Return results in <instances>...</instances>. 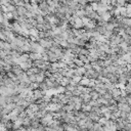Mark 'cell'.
<instances>
[{"instance_id": "6da1fadb", "label": "cell", "mask_w": 131, "mask_h": 131, "mask_svg": "<svg viewBox=\"0 0 131 131\" xmlns=\"http://www.w3.org/2000/svg\"><path fill=\"white\" fill-rule=\"evenodd\" d=\"M117 106H118V110L121 111V112H126V113H131L130 111V105L127 103V102H121V103H117Z\"/></svg>"}, {"instance_id": "7a4b0ae2", "label": "cell", "mask_w": 131, "mask_h": 131, "mask_svg": "<svg viewBox=\"0 0 131 131\" xmlns=\"http://www.w3.org/2000/svg\"><path fill=\"white\" fill-rule=\"evenodd\" d=\"M19 67L21 68V70H23L24 72H27L29 69H31V68L33 67V61H32L31 59H29V60H27V61H25V62H20V63H19Z\"/></svg>"}, {"instance_id": "3957f363", "label": "cell", "mask_w": 131, "mask_h": 131, "mask_svg": "<svg viewBox=\"0 0 131 131\" xmlns=\"http://www.w3.org/2000/svg\"><path fill=\"white\" fill-rule=\"evenodd\" d=\"M46 53H47V55H48V61L51 63V62H56V61H58V58H57V56H56V54L54 53V52H51L50 50H48V49H46Z\"/></svg>"}, {"instance_id": "277c9868", "label": "cell", "mask_w": 131, "mask_h": 131, "mask_svg": "<svg viewBox=\"0 0 131 131\" xmlns=\"http://www.w3.org/2000/svg\"><path fill=\"white\" fill-rule=\"evenodd\" d=\"M98 14H99V16H100V18H101V20H103V21H108L110 20V18L112 17V14H111V12L107 10V11H103V12H97Z\"/></svg>"}, {"instance_id": "5b68a950", "label": "cell", "mask_w": 131, "mask_h": 131, "mask_svg": "<svg viewBox=\"0 0 131 131\" xmlns=\"http://www.w3.org/2000/svg\"><path fill=\"white\" fill-rule=\"evenodd\" d=\"M74 71H75V76H81V77H83L84 74L86 73V70H85L84 67H76Z\"/></svg>"}, {"instance_id": "8992f818", "label": "cell", "mask_w": 131, "mask_h": 131, "mask_svg": "<svg viewBox=\"0 0 131 131\" xmlns=\"http://www.w3.org/2000/svg\"><path fill=\"white\" fill-rule=\"evenodd\" d=\"M84 24L82 21V18L76 17L75 18V24H74V29H83Z\"/></svg>"}, {"instance_id": "52a82bcc", "label": "cell", "mask_w": 131, "mask_h": 131, "mask_svg": "<svg viewBox=\"0 0 131 131\" xmlns=\"http://www.w3.org/2000/svg\"><path fill=\"white\" fill-rule=\"evenodd\" d=\"M29 57H30V59H31L32 61H34V60H37V59H41L42 54L36 53V52H30V53H29Z\"/></svg>"}, {"instance_id": "ba28073f", "label": "cell", "mask_w": 131, "mask_h": 131, "mask_svg": "<svg viewBox=\"0 0 131 131\" xmlns=\"http://www.w3.org/2000/svg\"><path fill=\"white\" fill-rule=\"evenodd\" d=\"M80 97L82 98L83 103H88L91 100V97H90V94L89 93H81L80 94Z\"/></svg>"}, {"instance_id": "9c48e42d", "label": "cell", "mask_w": 131, "mask_h": 131, "mask_svg": "<svg viewBox=\"0 0 131 131\" xmlns=\"http://www.w3.org/2000/svg\"><path fill=\"white\" fill-rule=\"evenodd\" d=\"M15 10L17 11L18 15H25L26 12H27V9L25 8V6H21V5H17V6H15Z\"/></svg>"}, {"instance_id": "30bf717a", "label": "cell", "mask_w": 131, "mask_h": 131, "mask_svg": "<svg viewBox=\"0 0 131 131\" xmlns=\"http://www.w3.org/2000/svg\"><path fill=\"white\" fill-rule=\"evenodd\" d=\"M45 75H44V72H41V73H38L36 74V82L37 83H40V82H43L45 80Z\"/></svg>"}, {"instance_id": "8fae6325", "label": "cell", "mask_w": 131, "mask_h": 131, "mask_svg": "<svg viewBox=\"0 0 131 131\" xmlns=\"http://www.w3.org/2000/svg\"><path fill=\"white\" fill-rule=\"evenodd\" d=\"M89 94H90V97H91V99H93V100H97L98 98H99V93L96 91V90H94V89H92L90 92H89Z\"/></svg>"}, {"instance_id": "7c38bea8", "label": "cell", "mask_w": 131, "mask_h": 131, "mask_svg": "<svg viewBox=\"0 0 131 131\" xmlns=\"http://www.w3.org/2000/svg\"><path fill=\"white\" fill-rule=\"evenodd\" d=\"M78 54H82V55L88 56V55L90 54V51H89V49L86 48V47H81L80 50H79V52H78Z\"/></svg>"}, {"instance_id": "4fadbf2b", "label": "cell", "mask_w": 131, "mask_h": 131, "mask_svg": "<svg viewBox=\"0 0 131 131\" xmlns=\"http://www.w3.org/2000/svg\"><path fill=\"white\" fill-rule=\"evenodd\" d=\"M34 19L36 20L37 24H43V23H44V16L41 15L40 13H39V14H36L35 17H34Z\"/></svg>"}, {"instance_id": "5bb4252c", "label": "cell", "mask_w": 131, "mask_h": 131, "mask_svg": "<svg viewBox=\"0 0 131 131\" xmlns=\"http://www.w3.org/2000/svg\"><path fill=\"white\" fill-rule=\"evenodd\" d=\"M119 95H121V89H119L118 87L114 88L112 90V96H113V98H115V97H117Z\"/></svg>"}, {"instance_id": "9a60e30c", "label": "cell", "mask_w": 131, "mask_h": 131, "mask_svg": "<svg viewBox=\"0 0 131 131\" xmlns=\"http://www.w3.org/2000/svg\"><path fill=\"white\" fill-rule=\"evenodd\" d=\"M73 62H74V63H75L77 67H83V66H84V62H83V61H82V60H81L79 57H77V56H76V57L73 59Z\"/></svg>"}, {"instance_id": "2e32d148", "label": "cell", "mask_w": 131, "mask_h": 131, "mask_svg": "<svg viewBox=\"0 0 131 131\" xmlns=\"http://www.w3.org/2000/svg\"><path fill=\"white\" fill-rule=\"evenodd\" d=\"M121 20H122V23H123L126 27H130V26H131V18H130V17H122Z\"/></svg>"}, {"instance_id": "e0dca14e", "label": "cell", "mask_w": 131, "mask_h": 131, "mask_svg": "<svg viewBox=\"0 0 131 131\" xmlns=\"http://www.w3.org/2000/svg\"><path fill=\"white\" fill-rule=\"evenodd\" d=\"M119 9H120V16H121V17H126V16H127L126 7H125V6H122V7H119Z\"/></svg>"}, {"instance_id": "ac0fdd59", "label": "cell", "mask_w": 131, "mask_h": 131, "mask_svg": "<svg viewBox=\"0 0 131 131\" xmlns=\"http://www.w3.org/2000/svg\"><path fill=\"white\" fill-rule=\"evenodd\" d=\"M28 108H30L33 113H36L37 111H39V107H38V104L37 103H30V105L28 106Z\"/></svg>"}, {"instance_id": "d6986e66", "label": "cell", "mask_w": 131, "mask_h": 131, "mask_svg": "<svg viewBox=\"0 0 131 131\" xmlns=\"http://www.w3.org/2000/svg\"><path fill=\"white\" fill-rule=\"evenodd\" d=\"M39 89H41V90H48L49 88H48V86H47V84H46V82H45V80L43 81V82H40L39 83V87H38Z\"/></svg>"}, {"instance_id": "ffe728a7", "label": "cell", "mask_w": 131, "mask_h": 131, "mask_svg": "<svg viewBox=\"0 0 131 131\" xmlns=\"http://www.w3.org/2000/svg\"><path fill=\"white\" fill-rule=\"evenodd\" d=\"M126 5L125 0H116V7H122Z\"/></svg>"}, {"instance_id": "44dd1931", "label": "cell", "mask_w": 131, "mask_h": 131, "mask_svg": "<svg viewBox=\"0 0 131 131\" xmlns=\"http://www.w3.org/2000/svg\"><path fill=\"white\" fill-rule=\"evenodd\" d=\"M47 105H48V103L43 100L42 102H40V103L38 104V107H39V110H46V108H47Z\"/></svg>"}, {"instance_id": "7402d4cb", "label": "cell", "mask_w": 131, "mask_h": 131, "mask_svg": "<svg viewBox=\"0 0 131 131\" xmlns=\"http://www.w3.org/2000/svg\"><path fill=\"white\" fill-rule=\"evenodd\" d=\"M51 102H52V103H58V102H60V99L58 98L57 94L51 96Z\"/></svg>"}, {"instance_id": "603a6c76", "label": "cell", "mask_w": 131, "mask_h": 131, "mask_svg": "<svg viewBox=\"0 0 131 131\" xmlns=\"http://www.w3.org/2000/svg\"><path fill=\"white\" fill-rule=\"evenodd\" d=\"M84 68H85V70L87 71V70H90V69H92V66H91V62H86V63H84V66H83Z\"/></svg>"}, {"instance_id": "cb8c5ba5", "label": "cell", "mask_w": 131, "mask_h": 131, "mask_svg": "<svg viewBox=\"0 0 131 131\" xmlns=\"http://www.w3.org/2000/svg\"><path fill=\"white\" fill-rule=\"evenodd\" d=\"M75 108L81 111L82 110V103H75Z\"/></svg>"}, {"instance_id": "d4e9b609", "label": "cell", "mask_w": 131, "mask_h": 131, "mask_svg": "<svg viewBox=\"0 0 131 131\" xmlns=\"http://www.w3.org/2000/svg\"><path fill=\"white\" fill-rule=\"evenodd\" d=\"M41 2V0H30L31 4H39Z\"/></svg>"}, {"instance_id": "484cf974", "label": "cell", "mask_w": 131, "mask_h": 131, "mask_svg": "<svg viewBox=\"0 0 131 131\" xmlns=\"http://www.w3.org/2000/svg\"><path fill=\"white\" fill-rule=\"evenodd\" d=\"M21 1H23L24 3H29V2H30V0H21Z\"/></svg>"}, {"instance_id": "4316f807", "label": "cell", "mask_w": 131, "mask_h": 131, "mask_svg": "<svg viewBox=\"0 0 131 131\" xmlns=\"http://www.w3.org/2000/svg\"><path fill=\"white\" fill-rule=\"evenodd\" d=\"M81 131H89V130H87V129H83V130H81Z\"/></svg>"}, {"instance_id": "83f0119b", "label": "cell", "mask_w": 131, "mask_h": 131, "mask_svg": "<svg viewBox=\"0 0 131 131\" xmlns=\"http://www.w3.org/2000/svg\"><path fill=\"white\" fill-rule=\"evenodd\" d=\"M70 1H73V2H77V0H70Z\"/></svg>"}, {"instance_id": "f1b7e54d", "label": "cell", "mask_w": 131, "mask_h": 131, "mask_svg": "<svg viewBox=\"0 0 131 131\" xmlns=\"http://www.w3.org/2000/svg\"><path fill=\"white\" fill-rule=\"evenodd\" d=\"M41 1H46V0H41Z\"/></svg>"}, {"instance_id": "f546056e", "label": "cell", "mask_w": 131, "mask_h": 131, "mask_svg": "<svg viewBox=\"0 0 131 131\" xmlns=\"http://www.w3.org/2000/svg\"><path fill=\"white\" fill-rule=\"evenodd\" d=\"M130 45H131V41H130Z\"/></svg>"}]
</instances>
